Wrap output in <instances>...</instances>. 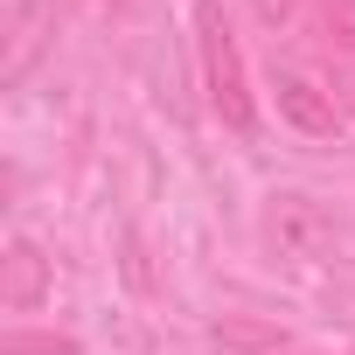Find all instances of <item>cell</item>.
Here are the masks:
<instances>
[{"instance_id":"cell-10","label":"cell","mask_w":355,"mask_h":355,"mask_svg":"<svg viewBox=\"0 0 355 355\" xmlns=\"http://www.w3.org/2000/svg\"><path fill=\"white\" fill-rule=\"evenodd\" d=\"M98 8H125V0H98Z\"/></svg>"},{"instance_id":"cell-1","label":"cell","mask_w":355,"mask_h":355,"mask_svg":"<svg viewBox=\"0 0 355 355\" xmlns=\"http://www.w3.org/2000/svg\"><path fill=\"white\" fill-rule=\"evenodd\" d=\"M196 49H202V91H209V112L230 125V132H251L258 125V91H251V70H244V49L223 21L216 0L196 8Z\"/></svg>"},{"instance_id":"cell-9","label":"cell","mask_w":355,"mask_h":355,"mask_svg":"<svg viewBox=\"0 0 355 355\" xmlns=\"http://www.w3.org/2000/svg\"><path fill=\"white\" fill-rule=\"evenodd\" d=\"M251 8H258V21H272V28H286L300 8H306V0H251Z\"/></svg>"},{"instance_id":"cell-4","label":"cell","mask_w":355,"mask_h":355,"mask_svg":"<svg viewBox=\"0 0 355 355\" xmlns=\"http://www.w3.org/2000/svg\"><path fill=\"white\" fill-rule=\"evenodd\" d=\"M56 21V0H21V8L8 15V63H0V77L8 84H21L28 77V63H35V49H42V28Z\"/></svg>"},{"instance_id":"cell-7","label":"cell","mask_w":355,"mask_h":355,"mask_svg":"<svg viewBox=\"0 0 355 355\" xmlns=\"http://www.w3.org/2000/svg\"><path fill=\"white\" fill-rule=\"evenodd\" d=\"M216 341H223V348H272V355H279L272 327H251V320H223V327H216Z\"/></svg>"},{"instance_id":"cell-11","label":"cell","mask_w":355,"mask_h":355,"mask_svg":"<svg viewBox=\"0 0 355 355\" xmlns=\"http://www.w3.org/2000/svg\"><path fill=\"white\" fill-rule=\"evenodd\" d=\"M279 355H286V348H279Z\"/></svg>"},{"instance_id":"cell-6","label":"cell","mask_w":355,"mask_h":355,"mask_svg":"<svg viewBox=\"0 0 355 355\" xmlns=\"http://www.w3.org/2000/svg\"><path fill=\"white\" fill-rule=\"evenodd\" d=\"M0 355H77V341L70 334H8Z\"/></svg>"},{"instance_id":"cell-2","label":"cell","mask_w":355,"mask_h":355,"mask_svg":"<svg viewBox=\"0 0 355 355\" xmlns=\"http://www.w3.org/2000/svg\"><path fill=\"white\" fill-rule=\"evenodd\" d=\"M341 216L320 202V196H300V189H286V196H272L265 202V216H258V244L279 258V265H327L334 251H341Z\"/></svg>"},{"instance_id":"cell-3","label":"cell","mask_w":355,"mask_h":355,"mask_svg":"<svg viewBox=\"0 0 355 355\" xmlns=\"http://www.w3.org/2000/svg\"><path fill=\"white\" fill-rule=\"evenodd\" d=\"M42 293H49V258H42L28 237H15L8 258H0V306H8V313H28V306H42Z\"/></svg>"},{"instance_id":"cell-8","label":"cell","mask_w":355,"mask_h":355,"mask_svg":"<svg viewBox=\"0 0 355 355\" xmlns=\"http://www.w3.org/2000/svg\"><path fill=\"white\" fill-rule=\"evenodd\" d=\"M327 42H341V49H355V0H341V8L327 15Z\"/></svg>"},{"instance_id":"cell-5","label":"cell","mask_w":355,"mask_h":355,"mask_svg":"<svg viewBox=\"0 0 355 355\" xmlns=\"http://www.w3.org/2000/svg\"><path fill=\"white\" fill-rule=\"evenodd\" d=\"M279 112L293 119V125H306V132H334V98H320L306 77H279Z\"/></svg>"}]
</instances>
